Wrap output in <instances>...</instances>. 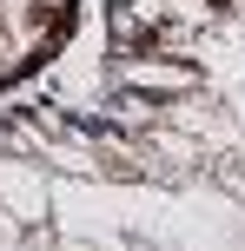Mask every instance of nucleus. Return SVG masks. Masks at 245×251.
<instances>
[]
</instances>
